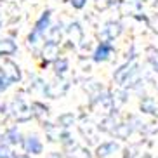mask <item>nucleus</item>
Here are the masks:
<instances>
[{
    "label": "nucleus",
    "instance_id": "f257e3e1",
    "mask_svg": "<svg viewBox=\"0 0 158 158\" xmlns=\"http://www.w3.org/2000/svg\"><path fill=\"white\" fill-rule=\"evenodd\" d=\"M49 21H51V10L44 12V16L37 21L35 28H33V33L28 37V42L30 44H35V42H37V38L40 37V35H44V33H45V30L49 28Z\"/></svg>",
    "mask_w": 158,
    "mask_h": 158
},
{
    "label": "nucleus",
    "instance_id": "f03ea898",
    "mask_svg": "<svg viewBox=\"0 0 158 158\" xmlns=\"http://www.w3.org/2000/svg\"><path fill=\"white\" fill-rule=\"evenodd\" d=\"M12 115H14V118L18 122H26L31 118L33 113L28 110V106L24 104L23 99H16L14 102H12Z\"/></svg>",
    "mask_w": 158,
    "mask_h": 158
},
{
    "label": "nucleus",
    "instance_id": "7ed1b4c3",
    "mask_svg": "<svg viewBox=\"0 0 158 158\" xmlns=\"http://www.w3.org/2000/svg\"><path fill=\"white\" fill-rule=\"evenodd\" d=\"M23 146L28 153H33V155L42 153V143H40V139H38L37 135H28V137L23 141Z\"/></svg>",
    "mask_w": 158,
    "mask_h": 158
},
{
    "label": "nucleus",
    "instance_id": "20e7f679",
    "mask_svg": "<svg viewBox=\"0 0 158 158\" xmlns=\"http://www.w3.org/2000/svg\"><path fill=\"white\" fill-rule=\"evenodd\" d=\"M0 70H2V75H4L5 78H9L10 82H18V80H21L19 68L14 64V63H4V66H2Z\"/></svg>",
    "mask_w": 158,
    "mask_h": 158
},
{
    "label": "nucleus",
    "instance_id": "39448f33",
    "mask_svg": "<svg viewBox=\"0 0 158 158\" xmlns=\"http://www.w3.org/2000/svg\"><path fill=\"white\" fill-rule=\"evenodd\" d=\"M66 89H68V84L66 82H52L45 87V92L49 98H59L63 94L66 92Z\"/></svg>",
    "mask_w": 158,
    "mask_h": 158
},
{
    "label": "nucleus",
    "instance_id": "423d86ee",
    "mask_svg": "<svg viewBox=\"0 0 158 158\" xmlns=\"http://www.w3.org/2000/svg\"><path fill=\"white\" fill-rule=\"evenodd\" d=\"M118 149H120L118 148V144H116L115 141H110V143H102L101 146L98 148L96 153H98V158H110L113 153H116Z\"/></svg>",
    "mask_w": 158,
    "mask_h": 158
},
{
    "label": "nucleus",
    "instance_id": "0eeeda50",
    "mask_svg": "<svg viewBox=\"0 0 158 158\" xmlns=\"http://www.w3.org/2000/svg\"><path fill=\"white\" fill-rule=\"evenodd\" d=\"M111 44L108 42H101L98 45V49H96V52H94V61H98V63H101V61H106L108 57H110V54H111Z\"/></svg>",
    "mask_w": 158,
    "mask_h": 158
},
{
    "label": "nucleus",
    "instance_id": "6e6552de",
    "mask_svg": "<svg viewBox=\"0 0 158 158\" xmlns=\"http://www.w3.org/2000/svg\"><path fill=\"white\" fill-rule=\"evenodd\" d=\"M16 51H18V45H16V42H12L10 38H0V56H12V54H16Z\"/></svg>",
    "mask_w": 158,
    "mask_h": 158
},
{
    "label": "nucleus",
    "instance_id": "1a4fd4ad",
    "mask_svg": "<svg viewBox=\"0 0 158 158\" xmlns=\"http://www.w3.org/2000/svg\"><path fill=\"white\" fill-rule=\"evenodd\" d=\"M122 31V26L118 23H108L106 26H104V30H102V35L108 38V40H113L115 37H118Z\"/></svg>",
    "mask_w": 158,
    "mask_h": 158
},
{
    "label": "nucleus",
    "instance_id": "9d476101",
    "mask_svg": "<svg viewBox=\"0 0 158 158\" xmlns=\"http://www.w3.org/2000/svg\"><path fill=\"white\" fill-rule=\"evenodd\" d=\"M57 52H59V47H57V44H54V42H47L45 47H44V57H45V61L56 59Z\"/></svg>",
    "mask_w": 158,
    "mask_h": 158
},
{
    "label": "nucleus",
    "instance_id": "9b49d317",
    "mask_svg": "<svg viewBox=\"0 0 158 158\" xmlns=\"http://www.w3.org/2000/svg\"><path fill=\"white\" fill-rule=\"evenodd\" d=\"M141 110L146 113H151V115H158V102L151 98H146L141 101Z\"/></svg>",
    "mask_w": 158,
    "mask_h": 158
},
{
    "label": "nucleus",
    "instance_id": "f8f14e48",
    "mask_svg": "<svg viewBox=\"0 0 158 158\" xmlns=\"http://www.w3.org/2000/svg\"><path fill=\"white\" fill-rule=\"evenodd\" d=\"M134 68H135L134 63H132V64H125V66H122L120 70H118V71L115 73L116 82H120V84H122V82H125V80H127V75H130V71L134 70Z\"/></svg>",
    "mask_w": 158,
    "mask_h": 158
},
{
    "label": "nucleus",
    "instance_id": "ddd939ff",
    "mask_svg": "<svg viewBox=\"0 0 158 158\" xmlns=\"http://www.w3.org/2000/svg\"><path fill=\"white\" fill-rule=\"evenodd\" d=\"M5 139L9 141L10 144L19 143V141H21V134H19L18 127H12V129H9V130H7V134H5Z\"/></svg>",
    "mask_w": 158,
    "mask_h": 158
},
{
    "label": "nucleus",
    "instance_id": "4468645a",
    "mask_svg": "<svg viewBox=\"0 0 158 158\" xmlns=\"http://www.w3.org/2000/svg\"><path fill=\"white\" fill-rule=\"evenodd\" d=\"M73 122H75V116L71 115V113H66V115H61L59 116L61 127H70V125H73Z\"/></svg>",
    "mask_w": 158,
    "mask_h": 158
},
{
    "label": "nucleus",
    "instance_id": "2eb2a0df",
    "mask_svg": "<svg viewBox=\"0 0 158 158\" xmlns=\"http://www.w3.org/2000/svg\"><path fill=\"white\" fill-rule=\"evenodd\" d=\"M66 70H68V61H66V59H57L56 61V73L57 75H63Z\"/></svg>",
    "mask_w": 158,
    "mask_h": 158
},
{
    "label": "nucleus",
    "instance_id": "dca6fc26",
    "mask_svg": "<svg viewBox=\"0 0 158 158\" xmlns=\"http://www.w3.org/2000/svg\"><path fill=\"white\" fill-rule=\"evenodd\" d=\"M0 158H12V151L7 144L0 143Z\"/></svg>",
    "mask_w": 158,
    "mask_h": 158
},
{
    "label": "nucleus",
    "instance_id": "f3484780",
    "mask_svg": "<svg viewBox=\"0 0 158 158\" xmlns=\"http://www.w3.org/2000/svg\"><path fill=\"white\" fill-rule=\"evenodd\" d=\"M115 134L118 135V137H127V135L130 134L129 125H120V127H116V129H115Z\"/></svg>",
    "mask_w": 158,
    "mask_h": 158
},
{
    "label": "nucleus",
    "instance_id": "a211bd4d",
    "mask_svg": "<svg viewBox=\"0 0 158 158\" xmlns=\"http://www.w3.org/2000/svg\"><path fill=\"white\" fill-rule=\"evenodd\" d=\"M10 84H12V82H10L9 78H5L4 75H0V92H4V90H7Z\"/></svg>",
    "mask_w": 158,
    "mask_h": 158
},
{
    "label": "nucleus",
    "instance_id": "6ab92c4d",
    "mask_svg": "<svg viewBox=\"0 0 158 158\" xmlns=\"http://www.w3.org/2000/svg\"><path fill=\"white\" fill-rule=\"evenodd\" d=\"M71 2V5H73L75 9H82L85 4H87V0H70Z\"/></svg>",
    "mask_w": 158,
    "mask_h": 158
},
{
    "label": "nucleus",
    "instance_id": "aec40b11",
    "mask_svg": "<svg viewBox=\"0 0 158 158\" xmlns=\"http://www.w3.org/2000/svg\"><path fill=\"white\" fill-rule=\"evenodd\" d=\"M14 158H30V155H26V153H16Z\"/></svg>",
    "mask_w": 158,
    "mask_h": 158
},
{
    "label": "nucleus",
    "instance_id": "412c9836",
    "mask_svg": "<svg viewBox=\"0 0 158 158\" xmlns=\"http://www.w3.org/2000/svg\"><path fill=\"white\" fill-rule=\"evenodd\" d=\"M47 158H63V156H61L59 153H51V155H49Z\"/></svg>",
    "mask_w": 158,
    "mask_h": 158
},
{
    "label": "nucleus",
    "instance_id": "4be33fe9",
    "mask_svg": "<svg viewBox=\"0 0 158 158\" xmlns=\"http://www.w3.org/2000/svg\"><path fill=\"white\" fill-rule=\"evenodd\" d=\"M155 71H158V63H155Z\"/></svg>",
    "mask_w": 158,
    "mask_h": 158
}]
</instances>
